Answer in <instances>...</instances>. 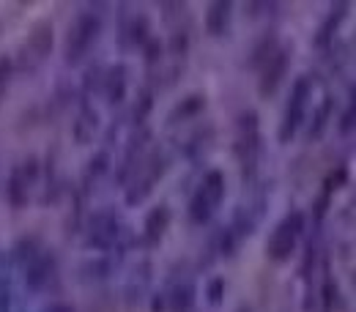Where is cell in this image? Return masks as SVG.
<instances>
[{"mask_svg":"<svg viewBox=\"0 0 356 312\" xmlns=\"http://www.w3.org/2000/svg\"><path fill=\"white\" fill-rule=\"evenodd\" d=\"M346 11H348V6L346 3H337V6H332V11H329V17H326V22L321 25V31L315 33V44L318 47H326L332 39H334V33H337V28L343 25V19H346Z\"/></svg>","mask_w":356,"mask_h":312,"instance_id":"9a60e30c","label":"cell"},{"mask_svg":"<svg viewBox=\"0 0 356 312\" xmlns=\"http://www.w3.org/2000/svg\"><path fill=\"white\" fill-rule=\"evenodd\" d=\"M145 39H148V22L140 14L124 17V22L118 25V44L129 49V47H140Z\"/></svg>","mask_w":356,"mask_h":312,"instance_id":"30bf717a","label":"cell"},{"mask_svg":"<svg viewBox=\"0 0 356 312\" xmlns=\"http://www.w3.org/2000/svg\"><path fill=\"white\" fill-rule=\"evenodd\" d=\"M310 99H312V83L307 77H299L293 83L288 107H285V118H282V126H280V140L282 142H291L296 137V132L302 129V124L307 118V110H310Z\"/></svg>","mask_w":356,"mask_h":312,"instance_id":"3957f363","label":"cell"},{"mask_svg":"<svg viewBox=\"0 0 356 312\" xmlns=\"http://www.w3.org/2000/svg\"><path fill=\"white\" fill-rule=\"evenodd\" d=\"M99 31H102V22L96 14H80L74 19V25L69 28V36H66V60L69 63L83 60L90 52V47L96 44Z\"/></svg>","mask_w":356,"mask_h":312,"instance_id":"5b68a950","label":"cell"},{"mask_svg":"<svg viewBox=\"0 0 356 312\" xmlns=\"http://www.w3.org/2000/svg\"><path fill=\"white\" fill-rule=\"evenodd\" d=\"M288 66H291V55H288V49H282V47H277V52L268 58L266 63L261 66V83H258V90H261V96H274L277 88H280V83H282V77L288 74Z\"/></svg>","mask_w":356,"mask_h":312,"instance_id":"ba28073f","label":"cell"},{"mask_svg":"<svg viewBox=\"0 0 356 312\" xmlns=\"http://www.w3.org/2000/svg\"><path fill=\"white\" fill-rule=\"evenodd\" d=\"M225 200V176L220 170H211L206 173L203 181L197 183L192 200H189V220L195 224H206L214 214L217 208L222 206Z\"/></svg>","mask_w":356,"mask_h":312,"instance_id":"6da1fadb","label":"cell"},{"mask_svg":"<svg viewBox=\"0 0 356 312\" xmlns=\"http://www.w3.org/2000/svg\"><path fill=\"white\" fill-rule=\"evenodd\" d=\"M302 233H305V214L302 211H291L282 222L271 230V236H268V244H266L268 258L277 261V263L288 261L293 255Z\"/></svg>","mask_w":356,"mask_h":312,"instance_id":"7a4b0ae2","label":"cell"},{"mask_svg":"<svg viewBox=\"0 0 356 312\" xmlns=\"http://www.w3.org/2000/svg\"><path fill=\"white\" fill-rule=\"evenodd\" d=\"M36 173H39V167H36L33 159L22 162V165L11 173V179H8V200H11V206L22 208V206L28 203L31 186H33V181H36Z\"/></svg>","mask_w":356,"mask_h":312,"instance_id":"9c48e42d","label":"cell"},{"mask_svg":"<svg viewBox=\"0 0 356 312\" xmlns=\"http://www.w3.org/2000/svg\"><path fill=\"white\" fill-rule=\"evenodd\" d=\"M104 93L110 101H121L124 99V90H127V69L124 66H115L104 74Z\"/></svg>","mask_w":356,"mask_h":312,"instance_id":"2e32d148","label":"cell"},{"mask_svg":"<svg viewBox=\"0 0 356 312\" xmlns=\"http://www.w3.org/2000/svg\"><path fill=\"white\" fill-rule=\"evenodd\" d=\"M170 224V208L168 206H156L148 217H145V241L148 244H159V238L165 236Z\"/></svg>","mask_w":356,"mask_h":312,"instance_id":"5bb4252c","label":"cell"},{"mask_svg":"<svg viewBox=\"0 0 356 312\" xmlns=\"http://www.w3.org/2000/svg\"><path fill=\"white\" fill-rule=\"evenodd\" d=\"M25 49L36 58V60H44L47 55H49V49H52V28L47 25V22H39L31 33H28V44Z\"/></svg>","mask_w":356,"mask_h":312,"instance_id":"4fadbf2b","label":"cell"},{"mask_svg":"<svg viewBox=\"0 0 356 312\" xmlns=\"http://www.w3.org/2000/svg\"><path fill=\"white\" fill-rule=\"evenodd\" d=\"M115 233H118L115 217L110 211H104V214H99L93 220V224H90V244L93 247H110L113 238H115Z\"/></svg>","mask_w":356,"mask_h":312,"instance_id":"7c38bea8","label":"cell"},{"mask_svg":"<svg viewBox=\"0 0 356 312\" xmlns=\"http://www.w3.org/2000/svg\"><path fill=\"white\" fill-rule=\"evenodd\" d=\"M8 80H11V58L0 55V99H3V93L8 88Z\"/></svg>","mask_w":356,"mask_h":312,"instance_id":"d6986e66","label":"cell"},{"mask_svg":"<svg viewBox=\"0 0 356 312\" xmlns=\"http://www.w3.org/2000/svg\"><path fill=\"white\" fill-rule=\"evenodd\" d=\"M203 110V96H189V99H184L181 104H178V110L170 115V121H181V118H192L195 113H200Z\"/></svg>","mask_w":356,"mask_h":312,"instance_id":"e0dca14e","label":"cell"},{"mask_svg":"<svg viewBox=\"0 0 356 312\" xmlns=\"http://www.w3.org/2000/svg\"><path fill=\"white\" fill-rule=\"evenodd\" d=\"M261 129H258V115L255 113H244L238 118V126H236V156L241 159L244 165V173H252L258 159H261Z\"/></svg>","mask_w":356,"mask_h":312,"instance_id":"277c9868","label":"cell"},{"mask_svg":"<svg viewBox=\"0 0 356 312\" xmlns=\"http://www.w3.org/2000/svg\"><path fill=\"white\" fill-rule=\"evenodd\" d=\"M343 132H354L356 129V88L351 93V101H348V110H346V115H343V126H340Z\"/></svg>","mask_w":356,"mask_h":312,"instance_id":"ac0fdd59","label":"cell"},{"mask_svg":"<svg viewBox=\"0 0 356 312\" xmlns=\"http://www.w3.org/2000/svg\"><path fill=\"white\" fill-rule=\"evenodd\" d=\"M233 11V6L230 3H211L209 8H206V31L211 33V36H225L227 33V28H230V14Z\"/></svg>","mask_w":356,"mask_h":312,"instance_id":"8fae6325","label":"cell"},{"mask_svg":"<svg viewBox=\"0 0 356 312\" xmlns=\"http://www.w3.org/2000/svg\"><path fill=\"white\" fill-rule=\"evenodd\" d=\"M44 312H74L69 304H55V307H49V310H44Z\"/></svg>","mask_w":356,"mask_h":312,"instance_id":"44dd1931","label":"cell"},{"mask_svg":"<svg viewBox=\"0 0 356 312\" xmlns=\"http://www.w3.org/2000/svg\"><path fill=\"white\" fill-rule=\"evenodd\" d=\"M52 274H55V255L42 249V247H36V244H31V252L25 258V282H28V288L31 290L47 288Z\"/></svg>","mask_w":356,"mask_h":312,"instance_id":"8992f818","label":"cell"},{"mask_svg":"<svg viewBox=\"0 0 356 312\" xmlns=\"http://www.w3.org/2000/svg\"><path fill=\"white\" fill-rule=\"evenodd\" d=\"M209 296H211V304H220V296H222V279H214V282H211Z\"/></svg>","mask_w":356,"mask_h":312,"instance_id":"ffe728a7","label":"cell"},{"mask_svg":"<svg viewBox=\"0 0 356 312\" xmlns=\"http://www.w3.org/2000/svg\"><path fill=\"white\" fill-rule=\"evenodd\" d=\"M162 173H165V162H162L159 156H151V159L140 162V167H134V173H132L134 181H132V186H129V192H127V203H129V206L143 203V200L148 197L151 186L159 181Z\"/></svg>","mask_w":356,"mask_h":312,"instance_id":"52a82bcc","label":"cell"}]
</instances>
